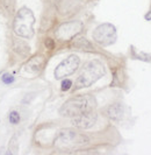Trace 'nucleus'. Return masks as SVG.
I'll use <instances>...</instances> for the list:
<instances>
[{"instance_id": "obj_1", "label": "nucleus", "mask_w": 151, "mask_h": 155, "mask_svg": "<svg viewBox=\"0 0 151 155\" xmlns=\"http://www.w3.org/2000/svg\"><path fill=\"white\" fill-rule=\"evenodd\" d=\"M95 106H97V101L93 96L91 94L76 96L63 104V106L59 109V114L68 118H73L76 116L93 111Z\"/></svg>"}, {"instance_id": "obj_2", "label": "nucleus", "mask_w": 151, "mask_h": 155, "mask_svg": "<svg viewBox=\"0 0 151 155\" xmlns=\"http://www.w3.org/2000/svg\"><path fill=\"white\" fill-rule=\"evenodd\" d=\"M104 75H105V67L100 61L93 60L87 62L84 65L79 77L76 81L75 90L88 87L92 84H94L97 81H99Z\"/></svg>"}, {"instance_id": "obj_3", "label": "nucleus", "mask_w": 151, "mask_h": 155, "mask_svg": "<svg viewBox=\"0 0 151 155\" xmlns=\"http://www.w3.org/2000/svg\"><path fill=\"white\" fill-rule=\"evenodd\" d=\"M35 15L29 8L22 7L15 15L13 22L14 33L23 39H31L34 36Z\"/></svg>"}, {"instance_id": "obj_4", "label": "nucleus", "mask_w": 151, "mask_h": 155, "mask_svg": "<svg viewBox=\"0 0 151 155\" xmlns=\"http://www.w3.org/2000/svg\"><path fill=\"white\" fill-rule=\"evenodd\" d=\"M87 142H88V138L86 135L76 132L75 130L65 128L58 133L55 145L57 147L63 148L71 147V146H76V145H85Z\"/></svg>"}, {"instance_id": "obj_5", "label": "nucleus", "mask_w": 151, "mask_h": 155, "mask_svg": "<svg viewBox=\"0 0 151 155\" xmlns=\"http://www.w3.org/2000/svg\"><path fill=\"white\" fill-rule=\"evenodd\" d=\"M93 39L101 46H109L116 41V28L112 23H102L93 31Z\"/></svg>"}, {"instance_id": "obj_6", "label": "nucleus", "mask_w": 151, "mask_h": 155, "mask_svg": "<svg viewBox=\"0 0 151 155\" xmlns=\"http://www.w3.org/2000/svg\"><path fill=\"white\" fill-rule=\"evenodd\" d=\"M79 64H80L79 57L77 55H70L56 67V69H55V78L56 79L66 78L68 76L76 72V70L79 68Z\"/></svg>"}, {"instance_id": "obj_7", "label": "nucleus", "mask_w": 151, "mask_h": 155, "mask_svg": "<svg viewBox=\"0 0 151 155\" xmlns=\"http://www.w3.org/2000/svg\"><path fill=\"white\" fill-rule=\"evenodd\" d=\"M83 28V25L78 21H70V22L62 23L56 31V38L63 41H69L78 35Z\"/></svg>"}, {"instance_id": "obj_8", "label": "nucleus", "mask_w": 151, "mask_h": 155, "mask_svg": "<svg viewBox=\"0 0 151 155\" xmlns=\"http://www.w3.org/2000/svg\"><path fill=\"white\" fill-rule=\"evenodd\" d=\"M97 119H98L97 113H94L93 111H90V112H86V113L71 118V124L79 130H87L95 124Z\"/></svg>"}, {"instance_id": "obj_9", "label": "nucleus", "mask_w": 151, "mask_h": 155, "mask_svg": "<svg viewBox=\"0 0 151 155\" xmlns=\"http://www.w3.org/2000/svg\"><path fill=\"white\" fill-rule=\"evenodd\" d=\"M44 64V60L42 56H35L33 58H30L28 62L26 63L21 69V72L23 74H29V75H34L41 71L42 67Z\"/></svg>"}, {"instance_id": "obj_10", "label": "nucleus", "mask_w": 151, "mask_h": 155, "mask_svg": "<svg viewBox=\"0 0 151 155\" xmlns=\"http://www.w3.org/2000/svg\"><path fill=\"white\" fill-rule=\"evenodd\" d=\"M104 113L107 118L113 121H120L124 114V106L120 103H115L104 109Z\"/></svg>"}, {"instance_id": "obj_11", "label": "nucleus", "mask_w": 151, "mask_h": 155, "mask_svg": "<svg viewBox=\"0 0 151 155\" xmlns=\"http://www.w3.org/2000/svg\"><path fill=\"white\" fill-rule=\"evenodd\" d=\"M14 50L22 56H27L29 54V46L23 41H16L14 43Z\"/></svg>"}, {"instance_id": "obj_12", "label": "nucleus", "mask_w": 151, "mask_h": 155, "mask_svg": "<svg viewBox=\"0 0 151 155\" xmlns=\"http://www.w3.org/2000/svg\"><path fill=\"white\" fill-rule=\"evenodd\" d=\"M72 46L77 47V49H88V50H91V49L93 48L92 45H91L90 42L85 39V38H78V39L72 43Z\"/></svg>"}, {"instance_id": "obj_13", "label": "nucleus", "mask_w": 151, "mask_h": 155, "mask_svg": "<svg viewBox=\"0 0 151 155\" xmlns=\"http://www.w3.org/2000/svg\"><path fill=\"white\" fill-rule=\"evenodd\" d=\"M8 120H9V123H11L12 125H18L19 123H20V120H21V117H20V114H19V112L12 111V112H9Z\"/></svg>"}, {"instance_id": "obj_14", "label": "nucleus", "mask_w": 151, "mask_h": 155, "mask_svg": "<svg viewBox=\"0 0 151 155\" xmlns=\"http://www.w3.org/2000/svg\"><path fill=\"white\" fill-rule=\"evenodd\" d=\"M1 79H2V83H4L5 85H9V84L14 83V81H15L14 76L11 75V74H4Z\"/></svg>"}, {"instance_id": "obj_15", "label": "nucleus", "mask_w": 151, "mask_h": 155, "mask_svg": "<svg viewBox=\"0 0 151 155\" xmlns=\"http://www.w3.org/2000/svg\"><path fill=\"white\" fill-rule=\"evenodd\" d=\"M9 154H12L13 152H16L18 150V140H16V137H14V138H12V140H11V143H9Z\"/></svg>"}, {"instance_id": "obj_16", "label": "nucleus", "mask_w": 151, "mask_h": 155, "mask_svg": "<svg viewBox=\"0 0 151 155\" xmlns=\"http://www.w3.org/2000/svg\"><path fill=\"white\" fill-rule=\"evenodd\" d=\"M71 85H72V82H71L70 79H64V81L62 82L60 89H62V91H68V90L71 89Z\"/></svg>"}, {"instance_id": "obj_17", "label": "nucleus", "mask_w": 151, "mask_h": 155, "mask_svg": "<svg viewBox=\"0 0 151 155\" xmlns=\"http://www.w3.org/2000/svg\"><path fill=\"white\" fill-rule=\"evenodd\" d=\"M45 47L48 49H53L55 48V42L53 39H47L45 40Z\"/></svg>"}, {"instance_id": "obj_18", "label": "nucleus", "mask_w": 151, "mask_h": 155, "mask_svg": "<svg viewBox=\"0 0 151 155\" xmlns=\"http://www.w3.org/2000/svg\"><path fill=\"white\" fill-rule=\"evenodd\" d=\"M145 19H146V20H151V9L149 11V13L145 15Z\"/></svg>"}]
</instances>
